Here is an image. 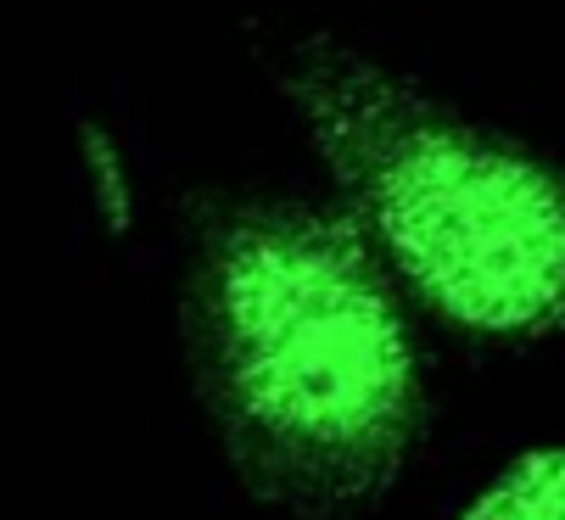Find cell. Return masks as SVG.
Here are the masks:
<instances>
[{"label":"cell","instance_id":"cell-1","mask_svg":"<svg viewBox=\"0 0 565 520\" xmlns=\"http://www.w3.org/2000/svg\"><path fill=\"white\" fill-rule=\"evenodd\" d=\"M180 353L235 487L280 520H364L431 437L415 303L331 197H213L180 257Z\"/></svg>","mask_w":565,"mask_h":520},{"label":"cell","instance_id":"cell-2","mask_svg":"<svg viewBox=\"0 0 565 520\" xmlns=\"http://www.w3.org/2000/svg\"><path fill=\"white\" fill-rule=\"evenodd\" d=\"M253 62L420 314L504 353L565 347V162L554 151L331 29H253Z\"/></svg>","mask_w":565,"mask_h":520},{"label":"cell","instance_id":"cell-3","mask_svg":"<svg viewBox=\"0 0 565 520\" xmlns=\"http://www.w3.org/2000/svg\"><path fill=\"white\" fill-rule=\"evenodd\" d=\"M454 520H565V443L515 448Z\"/></svg>","mask_w":565,"mask_h":520},{"label":"cell","instance_id":"cell-4","mask_svg":"<svg viewBox=\"0 0 565 520\" xmlns=\"http://www.w3.org/2000/svg\"><path fill=\"white\" fill-rule=\"evenodd\" d=\"M78 168H85L90 213L102 219V230L129 235L140 219V202H135V180H129V157L102 118H78Z\"/></svg>","mask_w":565,"mask_h":520}]
</instances>
